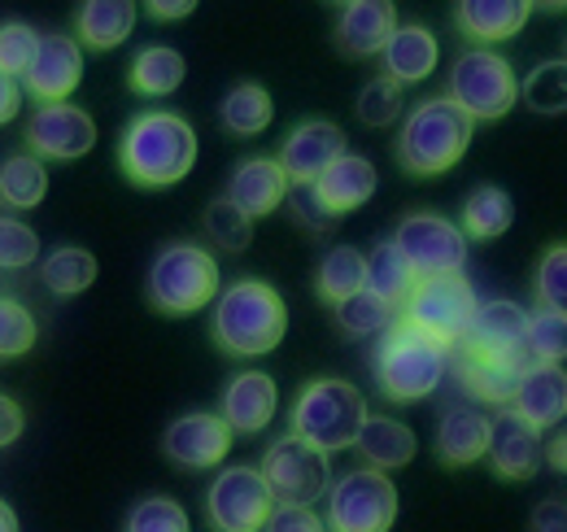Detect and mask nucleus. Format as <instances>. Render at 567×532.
Here are the masks:
<instances>
[{"label":"nucleus","mask_w":567,"mask_h":532,"mask_svg":"<svg viewBox=\"0 0 567 532\" xmlns=\"http://www.w3.org/2000/svg\"><path fill=\"white\" fill-rule=\"evenodd\" d=\"M118 166L136 188H171L197 166V132L184 114L148 110L118 140Z\"/></svg>","instance_id":"nucleus-1"},{"label":"nucleus","mask_w":567,"mask_h":532,"mask_svg":"<svg viewBox=\"0 0 567 532\" xmlns=\"http://www.w3.org/2000/svg\"><path fill=\"white\" fill-rule=\"evenodd\" d=\"M288 332V306L267 279H236L218 288L210 310L214 345L231 358H262Z\"/></svg>","instance_id":"nucleus-2"},{"label":"nucleus","mask_w":567,"mask_h":532,"mask_svg":"<svg viewBox=\"0 0 567 532\" xmlns=\"http://www.w3.org/2000/svg\"><path fill=\"white\" fill-rule=\"evenodd\" d=\"M223 288V270L214 263V254L197 241H175L166 245L144 275V297L157 315H171V319H188L197 310L214 306Z\"/></svg>","instance_id":"nucleus-3"},{"label":"nucleus","mask_w":567,"mask_h":532,"mask_svg":"<svg viewBox=\"0 0 567 532\" xmlns=\"http://www.w3.org/2000/svg\"><path fill=\"white\" fill-rule=\"evenodd\" d=\"M445 367H450V349H441L436 340H427L402 319L375 345V385L398 406L432 398L445 380Z\"/></svg>","instance_id":"nucleus-4"},{"label":"nucleus","mask_w":567,"mask_h":532,"mask_svg":"<svg viewBox=\"0 0 567 532\" xmlns=\"http://www.w3.org/2000/svg\"><path fill=\"white\" fill-rule=\"evenodd\" d=\"M467 144H472V123L445 96H427L406 114V127L398 135V162L406 175L432 180L454 171Z\"/></svg>","instance_id":"nucleus-5"},{"label":"nucleus","mask_w":567,"mask_h":532,"mask_svg":"<svg viewBox=\"0 0 567 532\" xmlns=\"http://www.w3.org/2000/svg\"><path fill=\"white\" fill-rule=\"evenodd\" d=\"M367 419V398L358 393L350 380H310L297 398H292V437L310 441L315 450L332 454V450H350Z\"/></svg>","instance_id":"nucleus-6"},{"label":"nucleus","mask_w":567,"mask_h":532,"mask_svg":"<svg viewBox=\"0 0 567 532\" xmlns=\"http://www.w3.org/2000/svg\"><path fill=\"white\" fill-rule=\"evenodd\" d=\"M445 101L467 123H497L519 101V74L497 49H467L450 66V92Z\"/></svg>","instance_id":"nucleus-7"},{"label":"nucleus","mask_w":567,"mask_h":532,"mask_svg":"<svg viewBox=\"0 0 567 532\" xmlns=\"http://www.w3.org/2000/svg\"><path fill=\"white\" fill-rule=\"evenodd\" d=\"M476 288L467 275H436V279H415L406 306H402V324H411L415 332L436 340L441 349H458L472 332V315H476Z\"/></svg>","instance_id":"nucleus-8"},{"label":"nucleus","mask_w":567,"mask_h":532,"mask_svg":"<svg viewBox=\"0 0 567 532\" xmlns=\"http://www.w3.org/2000/svg\"><path fill=\"white\" fill-rule=\"evenodd\" d=\"M398 520V489L384 471L354 467L328 489V532H389Z\"/></svg>","instance_id":"nucleus-9"},{"label":"nucleus","mask_w":567,"mask_h":532,"mask_svg":"<svg viewBox=\"0 0 567 532\" xmlns=\"http://www.w3.org/2000/svg\"><path fill=\"white\" fill-rule=\"evenodd\" d=\"M262 480L276 498V507H315L328 484H332V471H328V454L315 450L310 441L284 432L267 446L262 454Z\"/></svg>","instance_id":"nucleus-10"},{"label":"nucleus","mask_w":567,"mask_h":532,"mask_svg":"<svg viewBox=\"0 0 567 532\" xmlns=\"http://www.w3.org/2000/svg\"><path fill=\"white\" fill-rule=\"evenodd\" d=\"M276 511V498L258 467H223L206 489V520L214 532H262Z\"/></svg>","instance_id":"nucleus-11"},{"label":"nucleus","mask_w":567,"mask_h":532,"mask_svg":"<svg viewBox=\"0 0 567 532\" xmlns=\"http://www.w3.org/2000/svg\"><path fill=\"white\" fill-rule=\"evenodd\" d=\"M393 245L415 279L463 275V266H467V241H463L458 223H450L441 214H406L393 232Z\"/></svg>","instance_id":"nucleus-12"},{"label":"nucleus","mask_w":567,"mask_h":532,"mask_svg":"<svg viewBox=\"0 0 567 532\" xmlns=\"http://www.w3.org/2000/svg\"><path fill=\"white\" fill-rule=\"evenodd\" d=\"M96 144V123L79 105H35L27 119V149L40 162H74L92 153Z\"/></svg>","instance_id":"nucleus-13"},{"label":"nucleus","mask_w":567,"mask_h":532,"mask_svg":"<svg viewBox=\"0 0 567 532\" xmlns=\"http://www.w3.org/2000/svg\"><path fill=\"white\" fill-rule=\"evenodd\" d=\"M341 153H350L346 132L337 123H323V119H310V123H297L292 132L284 135L280 149V171L288 180V188H310Z\"/></svg>","instance_id":"nucleus-14"},{"label":"nucleus","mask_w":567,"mask_h":532,"mask_svg":"<svg viewBox=\"0 0 567 532\" xmlns=\"http://www.w3.org/2000/svg\"><path fill=\"white\" fill-rule=\"evenodd\" d=\"M79 79H83V49L71 35H40V49L18 88L40 105H66Z\"/></svg>","instance_id":"nucleus-15"},{"label":"nucleus","mask_w":567,"mask_h":532,"mask_svg":"<svg viewBox=\"0 0 567 532\" xmlns=\"http://www.w3.org/2000/svg\"><path fill=\"white\" fill-rule=\"evenodd\" d=\"M162 450H166L171 463L184 467V471H206V467H218L227 459L231 432L214 410H193V415H179L166 428Z\"/></svg>","instance_id":"nucleus-16"},{"label":"nucleus","mask_w":567,"mask_h":532,"mask_svg":"<svg viewBox=\"0 0 567 532\" xmlns=\"http://www.w3.org/2000/svg\"><path fill=\"white\" fill-rule=\"evenodd\" d=\"M276 415H280V389H276V380L267 371H240L223 389L218 419L227 423L231 437H258V432L271 428Z\"/></svg>","instance_id":"nucleus-17"},{"label":"nucleus","mask_w":567,"mask_h":532,"mask_svg":"<svg viewBox=\"0 0 567 532\" xmlns=\"http://www.w3.org/2000/svg\"><path fill=\"white\" fill-rule=\"evenodd\" d=\"M524 367H533V362L515 358V354H489V349H476V345H458V358H454L463 393H472L485 406H511Z\"/></svg>","instance_id":"nucleus-18"},{"label":"nucleus","mask_w":567,"mask_h":532,"mask_svg":"<svg viewBox=\"0 0 567 532\" xmlns=\"http://www.w3.org/2000/svg\"><path fill=\"white\" fill-rule=\"evenodd\" d=\"M542 432L533 423H524L515 410H502L497 419H489V446L485 459L502 480H533L542 471Z\"/></svg>","instance_id":"nucleus-19"},{"label":"nucleus","mask_w":567,"mask_h":532,"mask_svg":"<svg viewBox=\"0 0 567 532\" xmlns=\"http://www.w3.org/2000/svg\"><path fill=\"white\" fill-rule=\"evenodd\" d=\"M511 410H515L524 423H533L537 432L564 428V415H567L564 367H550V362L524 367V376H519V385H515V398H511Z\"/></svg>","instance_id":"nucleus-20"},{"label":"nucleus","mask_w":567,"mask_h":532,"mask_svg":"<svg viewBox=\"0 0 567 532\" xmlns=\"http://www.w3.org/2000/svg\"><path fill=\"white\" fill-rule=\"evenodd\" d=\"M375 166H371V157H362V153H341L315 184H310V197L319 201V209L323 214H332V218H341V214H354L358 205H367L371 193H375Z\"/></svg>","instance_id":"nucleus-21"},{"label":"nucleus","mask_w":567,"mask_h":532,"mask_svg":"<svg viewBox=\"0 0 567 532\" xmlns=\"http://www.w3.org/2000/svg\"><path fill=\"white\" fill-rule=\"evenodd\" d=\"M288 193H292V188H288V180H284L276 157H245V162L231 171V184H227L223 197L231 201V205L254 223V218L276 214L284 201H288Z\"/></svg>","instance_id":"nucleus-22"},{"label":"nucleus","mask_w":567,"mask_h":532,"mask_svg":"<svg viewBox=\"0 0 567 532\" xmlns=\"http://www.w3.org/2000/svg\"><path fill=\"white\" fill-rule=\"evenodd\" d=\"M398 31V9L389 0H354L337 18V44L350 58H375L384 53L389 35Z\"/></svg>","instance_id":"nucleus-23"},{"label":"nucleus","mask_w":567,"mask_h":532,"mask_svg":"<svg viewBox=\"0 0 567 532\" xmlns=\"http://www.w3.org/2000/svg\"><path fill=\"white\" fill-rule=\"evenodd\" d=\"M533 13H537V4H528V0H463V4H454L458 31L476 44L515 40Z\"/></svg>","instance_id":"nucleus-24"},{"label":"nucleus","mask_w":567,"mask_h":532,"mask_svg":"<svg viewBox=\"0 0 567 532\" xmlns=\"http://www.w3.org/2000/svg\"><path fill=\"white\" fill-rule=\"evenodd\" d=\"M136 18L141 9L132 0H87L74 9V31H79L74 44L92 53H110L136 31Z\"/></svg>","instance_id":"nucleus-25"},{"label":"nucleus","mask_w":567,"mask_h":532,"mask_svg":"<svg viewBox=\"0 0 567 532\" xmlns=\"http://www.w3.org/2000/svg\"><path fill=\"white\" fill-rule=\"evenodd\" d=\"M350 450H358L371 471H384V475H389V471H398V467H406L411 459H415L420 441H415V432H411L402 419L367 415Z\"/></svg>","instance_id":"nucleus-26"},{"label":"nucleus","mask_w":567,"mask_h":532,"mask_svg":"<svg viewBox=\"0 0 567 532\" xmlns=\"http://www.w3.org/2000/svg\"><path fill=\"white\" fill-rule=\"evenodd\" d=\"M380 58H384V79H393L398 88L402 83H424L427 74L436 70V62H441V44H436V35L427 27L406 22V27H398L389 35Z\"/></svg>","instance_id":"nucleus-27"},{"label":"nucleus","mask_w":567,"mask_h":532,"mask_svg":"<svg viewBox=\"0 0 567 532\" xmlns=\"http://www.w3.org/2000/svg\"><path fill=\"white\" fill-rule=\"evenodd\" d=\"M524 332H528V310L524 306H515V301H481L476 315H472V332H467L463 345L528 358L524 354Z\"/></svg>","instance_id":"nucleus-28"},{"label":"nucleus","mask_w":567,"mask_h":532,"mask_svg":"<svg viewBox=\"0 0 567 532\" xmlns=\"http://www.w3.org/2000/svg\"><path fill=\"white\" fill-rule=\"evenodd\" d=\"M485 446H489V419L472 406H454L436 428V463L445 467L481 463Z\"/></svg>","instance_id":"nucleus-29"},{"label":"nucleus","mask_w":567,"mask_h":532,"mask_svg":"<svg viewBox=\"0 0 567 532\" xmlns=\"http://www.w3.org/2000/svg\"><path fill=\"white\" fill-rule=\"evenodd\" d=\"M184 74H188V62H184L179 49H171V44H148V49L136 53V62L127 70V83H132V92H141V96H171V92H179Z\"/></svg>","instance_id":"nucleus-30"},{"label":"nucleus","mask_w":567,"mask_h":532,"mask_svg":"<svg viewBox=\"0 0 567 532\" xmlns=\"http://www.w3.org/2000/svg\"><path fill=\"white\" fill-rule=\"evenodd\" d=\"M515 223V205L511 193H502L497 184H481L476 193H467L463 201V241H497L506 236Z\"/></svg>","instance_id":"nucleus-31"},{"label":"nucleus","mask_w":567,"mask_h":532,"mask_svg":"<svg viewBox=\"0 0 567 532\" xmlns=\"http://www.w3.org/2000/svg\"><path fill=\"white\" fill-rule=\"evenodd\" d=\"M362 288H367L375 301H384L393 315L406 306V297H411V288H415V275H411V266L402 263V254H398L393 241L375 245V254L367 258V279H362Z\"/></svg>","instance_id":"nucleus-32"},{"label":"nucleus","mask_w":567,"mask_h":532,"mask_svg":"<svg viewBox=\"0 0 567 532\" xmlns=\"http://www.w3.org/2000/svg\"><path fill=\"white\" fill-rule=\"evenodd\" d=\"M218 119H223V127L231 135H262L271 127V119H276V101H271V92L262 88V83H236L227 96H223V105H218Z\"/></svg>","instance_id":"nucleus-33"},{"label":"nucleus","mask_w":567,"mask_h":532,"mask_svg":"<svg viewBox=\"0 0 567 532\" xmlns=\"http://www.w3.org/2000/svg\"><path fill=\"white\" fill-rule=\"evenodd\" d=\"M44 193H49V171L40 157H31V153L4 157V166H0V205L4 209H13V214L35 209Z\"/></svg>","instance_id":"nucleus-34"},{"label":"nucleus","mask_w":567,"mask_h":532,"mask_svg":"<svg viewBox=\"0 0 567 532\" xmlns=\"http://www.w3.org/2000/svg\"><path fill=\"white\" fill-rule=\"evenodd\" d=\"M362 279H367V258L358 249H350V245H337V249L323 254V263L315 270V293L328 306H341L354 293H362Z\"/></svg>","instance_id":"nucleus-35"},{"label":"nucleus","mask_w":567,"mask_h":532,"mask_svg":"<svg viewBox=\"0 0 567 532\" xmlns=\"http://www.w3.org/2000/svg\"><path fill=\"white\" fill-rule=\"evenodd\" d=\"M40 279H44V288L49 293H58V297H79V293H87L92 288V279H96V258L87 254V249H53L44 263H40Z\"/></svg>","instance_id":"nucleus-36"},{"label":"nucleus","mask_w":567,"mask_h":532,"mask_svg":"<svg viewBox=\"0 0 567 532\" xmlns=\"http://www.w3.org/2000/svg\"><path fill=\"white\" fill-rule=\"evenodd\" d=\"M524 354H528V362L564 367V354H567V315L564 310H537V315H528Z\"/></svg>","instance_id":"nucleus-37"},{"label":"nucleus","mask_w":567,"mask_h":532,"mask_svg":"<svg viewBox=\"0 0 567 532\" xmlns=\"http://www.w3.org/2000/svg\"><path fill=\"white\" fill-rule=\"evenodd\" d=\"M519 96L533 114H564L567 110V66L564 62H542L519 83Z\"/></svg>","instance_id":"nucleus-38"},{"label":"nucleus","mask_w":567,"mask_h":532,"mask_svg":"<svg viewBox=\"0 0 567 532\" xmlns=\"http://www.w3.org/2000/svg\"><path fill=\"white\" fill-rule=\"evenodd\" d=\"M35 340H40L35 315L18 297L0 293V358H22V354L35 349Z\"/></svg>","instance_id":"nucleus-39"},{"label":"nucleus","mask_w":567,"mask_h":532,"mask_svg":"<svg viewBox=\"0 0 567 532\" xmlns=\"http://www.w3.org/2000/svg\"><path fill=\"white\" fill-rule=\"evenodd\" d=\"M337 324H341V332H350V336H384L393 324H398V315L362 288V293H354L350 301L337 306Z\"/></svg>","instance_id":"nucleus-40"},{"label":"nucleus","mask_w":567,"mask_h":532,"mask_svg":"<svg viewBox=\"0 0 567 532\" xmlns=\"http://www.w3.org/2000/svg\"><path fill=\"white\" fill-rule=\"evenodd\" d=\"M206 236H210L218 249L245 254L249 241H254V223H249L227 197H214L210 205H206Z\"/></svg>","instance_id":"nucleus-41"},{"label":"nucleus","mask_w":567,"mask_h":532,"mask_svg":"<svg viewBox=\"0 0 567 532\" xmlns=\"http://www.w3.org/2000/svg\"><path fill=\"white\" fill-rule=\"evenodd\" d=\"M123 532H193V524H188V511L175 498L157 493V498H141L127 511V529Z\"/></svg>","instance_id":"nucleus-42"},{"label":"nucleus","mask_w":567,"mask_h":532,"mask_svg":"<svg viewBox=\"0 0 567 532\" xmlns=\"http://www.w3.org/2000/svg\"><path fill=\"white\" fill-rule=\"evenodd\" d=\"M358 119L367 127H389L402 119V88L393 79H371L362 92H358Z\"/></svg>","instance_id":"nucleus-43"},{"label":"nucleus","mask_w":567,"mask_h":532,"mask_svg":"<svg viewBox=\"0 0 567 532\" xmlns=\"http://www.w3.org/2000/svg\"><path fill=\"white\" fill-rule=\"evenodd\" d=\"M40 49V31L31 22H0V74L22 79Z\"/></svg>","instance_id":"nucleus-44"},{"label":"nucleus","mask_w":567,"mask_h":532,"mask_svg":"<svg viewBox=\"0 0 567 532\" xmlns=\"http://www.w3.org/2000/svg\"><path fill=\"white\" fill-rule=\"evenodd\" d=\"M40 258V236L22 223L0 214V270H22Z\"/></svg>","instance_id":"nucleus-45"},{"label":"nucleus","mask_w":567,"mask_h":532,"mask_svg":"<svg viewBox=\"0 0 567 532\" xmlns=\"http://www.w3.org/2000/svg\"><path fill=\"white\" fill-rule=\"evenodd\" d=\"M537 301L542 310H564L567 306V249L555 245L537 266Z\"/></svg>","instance_id":"nucleus-46"},{"label":"nucleus","mask_w":567,"mask_h":532,"mask_svg":"<svg viewBox=\"0 0 567 532\" xmlns=\"http://www.w3.org/2000/svg\"><path fill=\"white\" fill-rule=\"evenodd\" d=\"M262 532H328V524L315 515V507H276Z\"/></svg>","instance_id":"nucleus-47"},{"label":"nucleus","mask_w":567,"mask_h":532,"mask_svg":"<svg viewBox=\"0 0 567 532\" xmlns=\"http://www.w3.org/2000/svg\"><path fill=\"white\" fill-rule=\"evenodd\" d=\"M528 532H567V502L564 498H546L533 507Z\"/></svg>","instance_id":"nucleus-48"},{"label":"nucleus","mask_w":567,"mask_h":532,"mask_svg":"<svg viewBox=\"0 0 567 532\" xmlns=\"http://www.w3.org/2000/svg\"><path fill=\"white\" fill-rule=\"evenodd\" d=\"M292 214H297V223H306V227H315V232H323V227L337 223L332 214L319 209V201L310 197V188H297V193H292Z\"/></svg>","instance_id":"nucleus-49"},{"label":"nucleus","mask_w":567,"mask_h":532,"mask_svg":"<svg viewBox=\"0 0 567 532\" xmlns=\"http://www.w3.org/2000/svg\"><path fill=\"white\" fill-rule=\"evenodd\" d=\"M22 428H27V415H22V406L13 398H4L0 393V450L4 446H13L18 437H22Z\"/></svg>","instance_id":"nucleus-50"},{"label":"nucleus","mask_w":567,"mask_h":532,"mask_svg":"<svg viewBox=\"0 0 567 532\" xmlns=\"http://www.w3.org/2000/svg\"><path fill=\"white\" fill-rule=\"evenodd\" d=\"M144 13L153 22H184V18L197 13V4L193 0H153V4H144Z\"/></svg>","instance_id":"nucleus-51"},{"label":"nucleus","mask_w":567,"mask_h":532,"mask_svg":"<svg viewBox=\"0 0 567 532\" xmlns=\"http://www.w3.org/2000/svg\"><path fill=\"white\" fill-rule=\"evenodd\" d=\"M18 105H22V88H18V79L0 74V127L18 114Z\"/></svg>","instance_id":"nucleus-52"},{"label":"nucleus","mask_w":567,"mask_h":532,"mask_svg":"<svg viewBox=\"0 0 567 532\" xmlns=\"http://www.w3.org/2000/svg\"><path fill=\"white\" fill-rule=\"evenodd\" d=\"M542 463H550L555 471H564V467H567V432H564V428H555L550 446L542 450Z\"/></svg>","instance_id":"nucleus-53"},{"label":"nucleus","mask_w":567,"mask_h":532,"mask_svg":"<svg viewBox=\"0 0 567 532\" xmlns=\"http://www.w3.org/2000/svg\"><path fill=\"white\" fill-rule=\"evenodd\" d=\"M0 532H18V515H13V507L0 498Z\"/></svg>","instance_id":"nucleus-54"}]
</instances>
